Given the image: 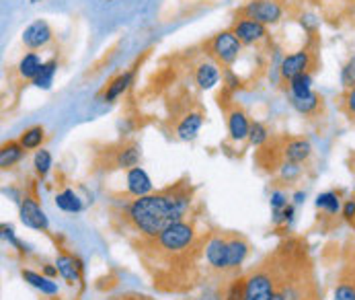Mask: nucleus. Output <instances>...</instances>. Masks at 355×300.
<instances>
[{
	"label": "nucleus",
	"instance_id": "obj_21",
	"mask_svg": "<svg viewBox=\"0 0 355 300\" xmlns=\"http://www.w3.org/2000/svg\"><path fill=\"white\" fill-rule=\"evenodd\" d=\"M132 80H134V70H128V72H124V74H119L117 78H113L109 84H107V91H105V101H115L117 97H122L126 91H128V86L132 84Z\"/></svg>",
	"mask_w": 355,
	"mask_h": 300
},
{
	"label": "nucleus",
	"instance_id": "obj_7",
	"mask_svg": "<svg viewBox=\"0 0 355 300\" xmlns=\"http://www.w3.org/2000/svg\"><path fill=\"white\" fill-rule=\"evenodd\" d=\"M317 54L310 51V49H300V51H294V54H288L284 60H282V66H279V72H282V78L284 80H292L294 76L298 74H306V72H312L317 68Z\"/></svg>",
	"mask_w": 355,
	"mask_h": 300
},
{
	"label": "nucleus",
	"instance_id": "obj_39",
	"mask_svg": "<svg viewBox=\"0 0 355 300\" xmlns=\"http://www.w3.org/2000/svg\"><path fill=\"white\" fill-rule=\"evenodd\" d=\"M343 218L350 220V222L355 218V200H350V202L343 206Z\"/></svg>",
	"mask_w": 355,
	"mask_h": 300
},
{
	"label": "nucleus",
	"instance_id": "obj_29",
	"mask_svg": "<svg viewBox=\"0 0 355 300\" xmlns=\"http://www.w3.org/2000/svg\"><path fill=\"white\" fill-rule=\"evenodd\" d=\"M317 208L319 210H325L327 214H337L341 210V200L337 194L333 192H327V194H321L317 198Z\"/></svg>",
	"mask_w": 355,
	"mask_h": 300
},
{
	"label": "nucleus",
	"instance_id": "obj_3",
	"mask_svg": "<svg viewBox=\"0 0 355 300\" xmlns=\"http://www.w3.org/2000/svg\"><path fill=\"white\" fill-rule=\"evenodd\" d=\"M277 262L275 257H269L263 262L255 272L247 276L244 284V300H271L277 290Z\"/></svg>",
	"mask_w": 355,
	"mask_h": 300
},
{
	"label": "nucleus",
	"instance_id": "obj_25",
	"mask_svg": "<svg viewBox=\"0 0 355 300\" xmlns=\"http://www.w3.org/2000/svg\"><path fill=\"white\" fill-rule=\"evenodd\" d=\"M56 206L62 210V212H68V214H78L82 212V202L80 198L72 192V189H64L56 196Z\"/></svg>",
	"mask_w": 355,
	"mask_h": 300
},
{
	"label": "nucleus",
	"instance_id": "obj_23",
	"mask_svg": "<svg viewBox=\"0 0 355 300\" xmlns=\"http://www.w3.org/2000/svg\"><path fill=\"white\" fill-rule=\"evenodd\" d=\"M56 72H58V60H56V58H54V60L43 62V66H41L39 74L33 78V86L43 89V91H49V89H51V84H54V76H56Z\"/></svg>",
	"mask_w": 355,
	"mask_h": 300
},
{
	"label": "nucleus",
	"instance_id": "obj_16",
	"mask_svg": "<svg viewBox=\"0 0 355 300\" xmlns=\"http://www.w3.org/2000/svg\"><path fill=\"white\" fill-rule=\"evenodd\" d=\"M140 165V146L136 142L122 144L113 154V167L115 169H134Z\"/></svg>",
	"mask_w": 355,
	"mask_h": 300
},
{
	"label": "nucleus",
	"instance_id": "obj_17",
	"mask_svg": "<svg viewBox=\"0 0 355 300\" xmlns=\"http://www.w3.org/2000/svg\"><path fill=\"white\" fill-rule=\"evenodd\" d=\"M56 268L60 272V276L68 282V284H76L80 282V272H82V264L68 253H60L56 259Z\"/></svg>",
	"mask_w": 355,
	"mask_h": 300
},
{
	"label": "nucleus",
	"instance_id": "obj_4",
	"mask_svg": "<svg viewBox=\"0 0 355 300\" xmlns=\"http://www.w3.org/2000/svg\"><path fill=\"white\" fill-rule=\"evenodd\" d=\"M205 49H207V54L218 62V64H222V66H232L236 60H238V56H240V51H242V43H240V39L228 29V31H220V33H216L207 43H205Z\"/></svg>",
	"mask_w": 355,
	"mask_h": 300
},
{
	"label": "nucleus",
	"instance_id": "obj_36",
	"mask_svg": "<svg viewBox=\"0 0 355 300\" xmlns=\"http://www.w3.org/2000/svg\"><path fill=\"white\" fill-rule=\"evenodd\" d=\"M226 297V286H205V290L201 292V297L197 300H224Z\"/></svg>",
	"mask_w": 355,
	"mask_h": 300
},
{
	"label": "nucleus",
	"instance_id": "obj_33",
	"mask_svg": "<svg viewBox=\"0 0 355 300\" xmlns=\"http://www.w3.org/2000/svg\"><path fill=\"white\" fill-rule=\"evenodd\" d=\"M341 109H343V113L347 115V119L355 124V86L345 89V93H343V97H341Z\"/></svg>",
	"mask_w": 355,
	"mask_h": 300
},
{
	"label": "nucleus",
	"instance_id": "obj_24",
	"mask_svg": "<svg viewBox=\"0 0 355 300\" xmlns=\"http://www.w3.org/2000/svg\"><path fill=\"white\" fill-rule=\"evenodd\" d=\"M23 152H25V148L21 146V142L16 140H12V142H6L4 146H2V150H0V167L2 169H10L12 165H16L21 159H23Z\"/></svg>",
	"mask_w": 355,
	"mask_h": 300
},
{
	"label": "nucleus",
	"instance_id": "obj_31",
	"mask_svg": "<svg viewBox=\"0 0 355 300\" xmlns=\"http://www.w3.org/2000/svg\"><path fill=\"white\" fill-rule=\"evenodd\" d=\"M249 140L253 146H263L269 140V132L261 122H253L251 124V132H249Z\"/></svg>",
	"mask_w": 355,
	"mask_h": 300
},
{
	"label": "nucleus",
	"instance_id": "obj_12",
	"mask_svg": "<svg viewBox=\"0 0 355 300\" xmlns=\"http://www.w3.org/2000/svg\"><path fill=\"white\" fill-rule=\"evenodd\" d=\"M249 251H251L249 241L242 235H236V233L228 235V268H226L228 276L240 270V266L249 257Z\"/></svg>",
	"mask_w": 355,
	"mask_h": 300
},
{
	"label": "nucleus",
	"instance_id": "obj_35",
	"mask_svg": "<svg viewBox=\"0 0 355 300\" xmlns=\"http://www.w3.org/2000/svg\"><path fill=\"white\" fill-rule=\"evenodd\" d=\"M279 175H282V179L284 181H294V179H298L300 177V165H296V163H288V161H284L282 165H279Z\"/></svg>",
	"mask_w": 355,
	"mask_h": 300
},
{
	"label": "nucleus",
	"instance_id": "obj_43",
	"mask_svg": "<svg viewBox=\"0 0 355 300\" xmlns=\"http://www.w3.org/2000/svg\"><path fill=\"white\" fill-rule=\"evenodd\" d=\"M271 300H284V290H282V288H277V290H275V295L271 297Z\"/></svg>",
	"mask_w": 355,
	"mask_h": 300
},
{
	"label": "nucleus",
	"instance_id": "obj_41",
	"mask_svg": "<svg viewBox=\"0 0 355 300\" xmlns=\"http://www.w3.org/2000/svg\"><path fill=\"white\" fill-rule=\"evenodd\" d=\"M43 274H45L47 278H56L60 272H58V268H54V266H45V268H43Z\"/></svg>",
	"mask_w": 355,
	"mask_h": 300
},
{
	"label": "nucleus",
	"instance_id": "obj_28",
	"mask_svg": "<svg viewBox=\"0 0 355 300\" xmlns=\"http://www.w3.org/2000/svg\"><path fill=\"white\" fill-rule=\"evenodd\" d=\"M43 140H45V130H43L41 126H33V128L25 130V132L21 134V138H19V142H21V146H23L25 150H35V148H39V146L43 144Z\"/></svg>",
	"mask_w": 355,
	"mask_h": 300
},
{
	"label": "nucleus",
	"instance_id": "obj_8",
	"mask_svg": "<svg viewBox=\"0 0 355 300\" xmlns=\"http://www.w3.org/2000/svg\"><path fill=\"white\" fill-rule=\"evenodd\" d=\"M230 31L240 39L242 45H257L261 41L267 39V27L263 23H257L253 19H247V16H238Z\"/></svg>",
	"mask_w": 355,
	"mask_h": 300
},
{
	"label": "nucleus",
	"instance_id": "obj_6",
	"mask_svg": "<svg viewBox=\"0 0 355 300\" xmlns=\"http://www.w3.org/2000/svg\"><path fill=\"white\" fill-rule=\"evenodd\" d=\"M238 16L253 19L257 23L267 25H277L284 16V4L282 0H249L240 10Z\"/></svg>",
	"mask_w": 355,
	"mask_h": 300
},
{
	"label": "nucleus",
	"instance_id": "obj_19",
	"mask_svg": "<svg viewBox=\"0 0 355 300\" xmlns=\"http://www.w3.org/2000/svg\"><path fill=\"white\" fill-rule=\"evenodd\" d=\"M333 300H355V264H350L333 292Z\"/></svg>",
	"mask_w": 355,
	"mask_h": 300
},
{
	"label": "nucleus",
	"instance_id": "obj_15",
	"mask_svg": "<svg viewBox=\"0 0 355 300\" xmlns=\"http://www.w3.org/2000/svg\"><path fill=\"white\" fill-rule=\"evenodd\" d=\"M126 181H128V192H130L132 198H142V196L152 194V181H150L148 173L142 167L130 169Z\"/></svg>",
	"mask_w": 355,
	"mask_h": 300
},
{
	"label": "nucleus",
	"instance_id": "obj_37",
	"mask_svg": "<svg viewBox=\"0 0 355 300\" xmlns=\"http://www.w3.org/2000/svg\"><path fill=\"white\" fill-rule=\"evenodd\" d=\"M2 237H4V239H6V241H8V243L14 247V249H19V251H25V249H27V247H25V245H23V243H21V241L14 237V231H12L10 227H6V224L2 227Z\"/></svg>",
	"mask_w": 355,
	"mask_h": 300
},
{
	"label": "nucleus",
	"instance_id": "obj_30",
	"mask_svg": "<svg viewBox=\"0 0 355 300\" xmlns=\"http://www.w3.org/2000/svg\"><path fill=\"white\" fill-rule=\"evenodd\" d=\"M51 165H54L51 154H49L47 150H37V154H35V159H33V167H35L37 175H39V177H45V175L49 173Z\"/></svg>",
	"mask_w": 355,
	"mask_h": 300
},
{
	"label": "nucleus",
	"instance_id": "obj_38",
	"mask_svg": "<svg viewBox=\"0 0 355 300\" xmlns=\"http://www.w3.org/2000/svg\"><path fill=\"white\" fill-rule=\"evenodd\" d=\"M286 206H288V196L282 192H273L271 194V210L277 212V210H284Z\"/></svg>",
	"mask_w": 355,
	"mask_h": 300
},
{
	"label": "nucleus",
	"instance_id": "obj_1",
	"mask_svg": "<svg viewBox=\"0 0 355 300\" xmlns=\"http://www.w3.org/2000/svg\"><path fill=\"white\" fill-rule=\"evenodd\" d=\"M191 206V192L187 185L179 183L173 187L152 192L142 198H134L124 210V222L136 233L140 241H150L165 233L185 214Z\"/></svg>",
	"mask_w": 355,
	"mask_h": 300
},
{
	"label": "nucleus",
	"instance_id": "obj_27",
	"mask_svg": "<svg viewBox=\"0 0 355 300\" xmlns=\"http://www.w3.org/2000/svg\"><path fill=\"white\" fill-rule=\"evenodd\" d=\"M290 93H292V97H296V99H304V97L312 95V93H314V91H312V74L306 72V74L294 76V78L290 80Z\"/></svg>",
	"mask_w": 355,
	"mask_h": 300
},
{
	"label": "nucleus",
	"instance_id": "obj_32",
	"mask_svg": "<svg viewBox=\"0 0 355 300\" xmlns=\"http://www.w3.org/2000/svg\"><path fill=\"white\" fill-rule=\"evenodd\" d=\"M244 284L247 278H232V282L226 286L224 300H244Z\"/></svg>",
	"mask_w": 355,
	"mask_h": 300
},
{
	"label": "nucleus",
	"instance_id": "obj_9",
	"mask_svg": "<svg viewBox=\"0 0 355 300\" xmlns=\"http://www.w3.org/2000/svg\"><path fill=\"white\" fill-rule=\"evenodd\" d=\"M23 45L27 47V49H43V47H47L49 43H51V39H54V31H51V27H49V23L47 21H43V19H37V21H33L25 31H23Z\"/></svg>",
	"mask_w": 355,
	"mask_h": 300
},
{
	"label": "nucleus",
	"instance_id": "obj_13",
	"mask_svg": "<svg viewBox=\"0 0 355 300\" xmlns=\"http://www.w3.org/2000/svg\"><path fill=\"white\" fill-rule=\"evenodd\" d=\"M249 132H251L249 115L244 113V109L234 105L228 111V134H230V140L232 142H242V140L249 138Z\"/></svg>",
	"mask_w": 355,
	"mask_h": 300
},
{
	"label": "nucleus",
	"instance_id": "obj_11",
	"mask_svg": "<svg viewBox=\"0 0 355 300\" xmlns=\"http://www.w3.org/2000/svg\"><path fill=\"white\" fill-rule=\"evenodd\" d=\"M282 159L288 163L302 165L312 157V144L306 138H284L282 146Z\"/></svg>",
	"mask_w": 355,
	"mask_h": 300
},
{
	"label": "nucleus",
	"instance_id": "obj_14",
	"mask_svg": "<svg viewBox=\"0 0 355 300\" xmlns=\"http://www.w3.org/2000/svg\"><path fill=\"white\" fill-rule=\"evenodd\" d=\"M195 84L203 91H209L214 89L218 82H220V68L216 62H209V60H201L197 66H195Z\"/></svg>",
	"mask_w": 355,
	"mask_h": 300
},
{
	"label": "nucleus",
	"instance_id": "obj_26",
	"mask_svg": "<svg viewBox=\"0 0 355 300\" xmlns=\"http://www.w3.org/2000/svg\"><path fill=\"white\" fill-rule=\"evenodd\" d=\"M290 101H292V107H294L298 113H302V115H317L319 109H321V105H323V99H321L317 93H312V95H308V97H304V99L292 97Z\"/></svg>",
	"mask_w": 355,
	"mask_h": 300
},
{
	"label": "nucleus",
	"instance_id": "obj_18",
	"mask_svg": "<svg viewBox=\"0 0 355 300\" xmlns=\"http://www.w3.org/2000/svg\"><path fill=\"white\" fill-rule=\"evenodd\" d=\"M203 126V113L201 111H189L181 117L177 124V138L179 140H193Z\"/></svg>",
	"mask_w": 355,
	"mask_h": 300
},
{
	"label": "nucleus",
	"instance_id": "obj_44",
	"mask_svg": "<svg viewBox=\"0 0 355 300\" xmlns=\"http://www.w3.org/2000/svg\"><path fill=\"white\" fill-rule=\"evenodd\" d=\"M31 2H33V4H35V2H41V0H31Z\"/></svg>",
	"mask_w": 355,
	"mask_h": 300
},
{
	"label": "nucleus",
	"instance_id": "obj_20",
	"mask_svg": "<svg viewBox=\"0 0 355 300\" xmlns=\"http://www.w3.org/2000/svg\"><path fill=\"white\" fill-rule=\"evenodd\" d=\"M41 66H43L41 58H39L35 51H29V54H25V56L21 58V62H19L16 70H19V76H21V78H25V80H31V82H33V78L39 74Z\"/></svg>",
	"mask_w": 355,
	"mask_h": 300
},
{
	"label": "nucleus",
	"instance_id": "obj_5",
	"mask_svg": "<svg viewBox=\"0 0 355 300\" xmlns=\"http://www.w3.org/2000/svg\"><path fill=\"white\" fill-rule=\"evenodd\" d=\"M203 266L207 274L228 276V235L216 233L203 243Z\"/></svg>",
	"mask_w": 355,
	"mask_h": 300
},
{
	"label": "nucleus",
	"instance_id": "obj_2",
	"mask_svg": "<svg viewBox=\"0 0 355 300\" xmlns=\"http://www.w3.org/2000/svg\"><path fill=\"white\" fill-rule=\"evenodd\" d=\"M195 224L187 220H179L173 227H169L165 233L150 241H140L142 253L146 257L157 259V262H171L181 259L189 249L195 247Z\"/></svg>",
	"mask_w": 355,
	"mask_h": 300
},
{
	"label": "nucleus",
	"instance_id": "obj_40",
	"mask_svg": "<svg viewBox=\"0 0 355 300\" xmlns=\"http://www.w3.org/2000/svg\"><path fill=\"white\" fill-rule=\"evenodd\" d=\"M111 300H150V299H148V297H142V295H136V292H128V295L113 297Z\"/></svg>",
	"mask_w": 355,
	"mask_h": 300
},
{
	"label": "nucleus",
	"instance_id": "obj_42",
	"mask_svg": "<svg viewBox=\"0 0 355 300\" xmlns=\"http://www.w3.org/2000/svg\"><path fill=\"white\" fill-rule=\"evenodd\" d=\"M304 198H306V194H304V192H298V194L294 196L296 204H302V202H304Z\"/></svg>",
	"mask_w": 355,
	"mask_h": 300
},
{
	"label": "nucleus",
	"instance_id": "obj_34",
	"mask_svg": "<svg viewBox=\"0 0 355 300\" xmlns=\"http://www.w3.org/2000/svg\"><path fill=\"white\" fill-rule=\"evenodd\" d=\"M341 84H343V89L355 86V54L345 62V66L341 70Z\"/></svg>",
	"mask_w": 355,
	"mask_h": 300
},
{
	"label": "nucleus",
	"instance_id": "obj_22",
	"mask_svg": "<svg viewBox=\"0 0 355 300\" xmlns=\"http://www.w3.org/2000/svg\"><path fill=\"white\" fill-rule=\"evenodd\" d=\"M21 276H23L25 282H29L33 288L41 290L43 295H56V292H58V286H56V284L51 282V278H47V276H41V274H37V272H31V270H21Z\"/></svg>",
	"mask_w": 355,
	"mask_h": 300
},
{
	"label": "nucleus",
	"instance_id": "obj_10",
	"mask_svg": "<svg viewBox=\"0 0 355 300\" xmlns=\"http://www.w3.org/2000/svg\"><path fill=\"white\" fill-rule=\"evenodd\" d=\"M21 222L33 231H47L49 229V220H47L45 212L39 208V204L31 196H25L21 200Z\"/></svg>",
	"mask_w": 355,
	"mask_h": 300
}]
</instances>
